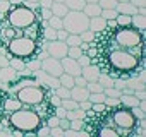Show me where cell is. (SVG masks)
<instances>
[{"mask_svg": "<svg viewBox=\"0 0 146 137\" xmlns=\"http://www.w3.org/2000/svg\"><path fill=\"white\" fill-rule=\"evenodd\" d=\"M143 46H134V48H119V46H112L107 53V62L113 70L119 72L120 77L127 79V76L131 72H137L141 70L139 63L144 60V51Z\"/></svg>", "mask_w": 146, "mask_h": 137, "instance_id": "6da1fadb", "label": "cell"}, {"mask_svg": "<svg viewBox=\"0 0 146 137\" xmlns=\"http://www.w3.org/2000/svg\"><path fill=\"white\" fill-rule=\"evenodd\" d=\"M105 115H107V118L110 120V125L112 127H115L117 130H119V135H131V132H132V128L137 125V118L132 115V111H131V108H125V106H122V105H119V106H115V108H108L107 111H105Z\"/></svg>", "mask_w": 146, "mask_h": 137, "instance_id": "7a4b0ae2", "label": "cell"}, {"mask_svg": "<svg viewBox=\"0 0 146 137\" xmlns=\"http://www.w3.org/2000/svg\"><path fill=\"white\" fill-rule=\"evenodd\" d=\"M9 122H11V127L19 128L23 132H31V130L35 132L43 123V118L31 106H21L19 110L9 115Z\"/></svg>", "mask_w": 146, "mask_h": 137, "instance_id": "3957f363", "label": "cell"}, {"mask_svg": "<svg viewBox=\"0 0 146 137\" xmlns=\"http://www.w3.org/2000/svg\"><path fill=\"white\" fill-rule=\"evenodd\" d=\"M144 45V33L134 29L132 26L127 28H117L112 34V46L119 48H134Z\"/></svg>", "mask_w": 146, "mask_h": 137, "instance_id": "277c9868", "label": "cell"}, {"mask_svg": "<svg viewBox=\"0 0 146 137\" xmlns=\"http://www.w3.org/2000/svg\"><path fill=\"white\" fill-rule=\"evenodd\" d=\"M5 48L12 57H19V58L28 60L38 51V41L31 40L24 34H19V36H14L12 40H9Z\"/></svg>", "mask_w": 146, "mask_h": 137, "instance_id": "5b68a950", "label": "cell"}, {"mask_svg": "<svg viewBox=\"0 0 146 137\" xmlns=\"http://www.w3.org/2000/svg\"><path fill=\"white\" fill-rule=\"evenodd\" d=\"M5 21L12 26V28H16V29H24V28H28V26H31L33 22H36L38 21V17H36V12L35 11H31V9H28L26 5H12L11 7V11L5 14Z\"/></svg>", "mask_w": 146, "mask_h": 137, "instance_id": "8992f818", "label": "cell"}, {"mask_svg": "<svg viewBox=\"0 0 146 137\" xmlns=\"http://www.w3.org/2000/svg\"><path fill=\"white\" fill-rule=\"evenodd\" d=\"M62 22H64V29L69 34H81L83 31L88 29L90 17L83 11H69L62 17Z\"/></svg>", "mask_w": 146, "mask_h": 137, "instance_id": "52a82bcc", "label": "cell"}, {"mask_svg": "<svg viewBox=\"0 0 146 137\" xmlns=\"http://www.w3.org/2000/svg\"><path fill=\"white\" fill-rule=\"evenodd\" d=\"M24 106H35L41 101H45V88L40 84L35 86H24L19 91H16L14 94Z\"/></svg>", "mask_w": 146, "mask_h": 137, "instance_id": "ba28073f", "label": "cell"}, {"mask_svg": "<svg viewBox=\"0 0 146 137\" xmlns=\"http://www.w3.org/2000/svg\"><path fill=\"white\" fill-rule=\"evenodd\" d=\"M33 77H35V79H36V82H38L40 86H43L45 89H55V88H58V86H60L58 77L46 74L45 70H41V68H38V70H33Z\"/></svg>", "mask_w": 146, "mask_h": 137, "instance_id": "9c48e42d", "label": "cell"}, {"mask_svg": "<svg viewBox=\"0 0 146 137\" xmlns=\"http://www.w3.org/2000/svg\"><path fill=\"white\" fill-rule=\"evenodd\" d=\"M21 106H24L14 94H9V93H2V103H0V111L2 113H5L7 117L12 113V111H16V110H19Z\"/></svg>", "mask_w": 146, "mask_h": 137, "instance_id": "30bf717a", "label": "cell"}, {"mask_svg": "<svg viewBox=\"0 0 146 137\" xmlns=\"http://www.w3.org/2000/svg\"><path fill=\"white\" fill-rule=\"evenodd\" d=\"M41 70H45L46 74L55 76V77H58L60 74H64V68H62L60 60L53 58V57H46V58L41 60Z\"/></svg>", "mask_w": 146, "mask_h": 137, "instance_id": "8fae6325", "label": "cell"}, {"mask_svg": "<svg viewBox=\"0 0 146 137\" xmlns=\"http://www.w3.org/2000/svg\"><path fill=\"white\" fill-rule=\"evenodd\" d=\"M67 50H69V46H67L65 41L53 40V41H48V43H46V51H48V55L53 57V58H58V60H60V58L67 57Z\"/></svg>", "mask_w": 146, "mask_h": 137, "instance_id": "7c38bea8", "label": "cell"}, {"mask_svg": "<svg viewBox=\"0 0 146 137\" xmlns=\"http://www.w3.org/2000/svg\"><path fill=\"white\" fill-rule=\"evenodd\" d=\"M60 63H62L64 72H65V74H69V76H72V77L79 76V74H81V70H83L81 65L78 63V60H74V58L64 57V58H60Z\"/></svg>", "mask_w": 146, "mask_h": 137, "instance_id": "4fadbf2b", "label": "cell"}, {"mask_svg": "<svg viewBox=\"0 0 146 137\" xmlns=\"http://www.w3.org/2000/svg\"><path fill=\"white\" fill-rule=\"evenodd\" d=\"M17 77H19L17 70L12 68L11 65L0 68V82H2V84H12L14 81H17Z\"/></svg>", "mask_w": 146, "mask_h": 137, "instance_id": "5bb4252c", "label": "cell"}, {"mask_svg": "<svg viewBox=\"0 0 146 137\" xmlns=\"http://www.w3.org/2000/svg\"><path fill=\"white\" fill-rule=\"evenodd\" d=\"M102 74V68L96 65V63H90L88 67H83V70H81V76L88 81V82H93V81H98Z\"/></svg>", "mask_w": 146, "mask_h": 137, "instance_id": "9a60e30c", "label": "cell"}, {"mask_svg": "<svg viewBox=\"0 0 146 137\" xmlns=\"http://www.w3.org/2000/svg\"><path fill=\"white\" fill-rule=\"evenodd\" d=\"M88 29H91L93 33L96 34H102L103 31H107V21L102 17V16H95V17H90V24H88Z\"/></svg>", "mask_w": 146, "mask_h": 137, "instance_id": "2e32d148", "label": "cell"}, {"mask_svg": "<svg viewBox=\"0 0 146 137\" xmlns=\"http://www.w3.org/2000/svg\"><path fill=\"white\" fill-rule=\"evenodd\" d=\"M88 96H90V91H88L86 86H74V88H70V98L76 99L78 103L88 99Z\"/></svg>", "mask_w": 146, "mask_h": 137, "instance_id": "e0dca14e", "label": "cell"}, {"mask_svg": "<svg viewBox=\"0 0 146 137\" xmlns=\"http://www.w3.org/2000/svg\"><path fill=\"white\" fill-rule=\"evenodd\" d=\"M23 34L24 36H28V38H31V40H40L41 38V24H40V21H36V22H33L31 26H28V28H24L23 29Z\"/></svg>", "mask_w": 146, "mask_h": 137, "instance_id": "ac0fdd59", "label": "cell"}, {"mask_svg": "<svg viewBox=\"0 0 146 137\" xmlns=\"http://www.w3.org/2000/svg\"><path fill=\"white\" fill-rule=\"evenodd\" d=\"M96 135H102V137H119V130L112 125H107V123H102L100 128L95 130Z\"/></svg>", "mask_w": 146, "mask_h": 137, "instance_id": "d6986e66", "label": "cell"}, {"mask_svg": "<svg viewBox=\"0 0 146 137\" xmlns=\"http://www.w3.org/2000/svg\"><path fill=\"white\" fill-rule=\"evenodd\" d=\"M131 26L141 33H144L146 29V16H141V14H132L131 16Z\"/></svg>", "mask_w": 146, "mask_h": 137, "instance_id": "ffe728a7", "label": "cell"}, {"mask_svg": "<svg viewBox=\"0 0 146 137\" xmlns=\"http://www.w3.org/2000/svg\"><path fill=\"white\" fill-rule=\"evenodd\" d=\"M115 11H117L119 14H127V16H132V14H136V12H137V7H134L131 2H120V4H117Z\"/></svg>", "mask_w": 146, "mask_h": 137, "instance_id": "44dd1931", "label": "cell"}, {"mask_svg": "<svg viewBox=\"0 0 146 137\" xmlns=\"http://www.w3.org/2000/svg\"><path fill=\"white\" fill-rule=\"evenodd\" d=\"M50 11H52V14H53V16H57V17H64V16L69 12V9L65 7V4H64V2H53V4H52V7H50Z\"/></svg>", "mask_w": 146, "mask_h": 137, "instance_id": "7402d4cb", "label": "cell"}, {"mask_svg": "<svg viewBox=\"0 0 146 137\" xmlns=\"http://www.w3.org/2000/svg\"><path fill=\"white\" fill-rule=\"evenodd\" d=\"M83 12L88 16V17H95V16H100L102 14V7L98 4H86Z\"/></svg>", "mask_w": 146, "mask_h": 137, "instance_id": "603a6c76", "label": "cell"}, {"mask_svg": "<svg viewBox=\"0 0 146 137\" xmlns=\"http://www.w3.org/2000/svg\"><path fill=\"white\" fill-rule=\"evenodd\" d=\"M90 135H91V132L90 130H84V128H81V130L65 128L64 130V137H90Z\"/></svg>", "mask_w": 146, "mask_h": 137, "instance_id": "cb8c5ba5", "label": "cell"}, {"mask_svg": "<svg viewBox=\"0 0 146 137\" xmlns=\"http://www.w3.org/2000/svg\"><path fill=\"white\" fill-rule=\"evenodd\" d=\"M64 4L69 11H83L86 5L84 0H64Z\"/></svg>", "mask_w": 146, "mask_h": 137, "instance_id": "d4e9b609", "label": "cell"}, {"mask_svg": "<svg viewBox=\"0 0 146 137\" xmlns=\"http://www.w3.org/2000/svg\"><path fill=\"white\" fill-rule=\"evenodd\" d=\"M41 40H45V41H53V40H57V29H53V28H50V26L41 28Z\"/></svg>", "mask_w": 146, "mask_h": 137, "instance_id": "484cf974", "label": "cell"}, {"mask_svg": "<svg viewBox=\"0 0 146 137\" xmlns=\"http://www.w3.org/2000/svg\"><path fill=\"white\" fill-rule=\"evenodd\" d=\"M9 65L12 68H16L17 72H21L23 68H26V60L24 58H19V57H11L9 58Z\"/></svg>", "mask_w": 146, "mask_h": 137, "instance_id": "4316f807", "label": "cell"}, {"mask_svg": "<svg viewBox=\"0 0 146 137\" xmlns=\"http://www.w3.org/2000/svg\"><path fill=\"white\" fill-rule=\"evenodd\" d=\"M58 81H60V86H64V88H74V77L72 76H69V74H60L58 76Z\"/></svg>", "mask_w": 146, "mask_h": 137, "instance_id": "83f0119b", "label": "cell"}, {"mask_svg": "<svg viewBox=\"0 0 146 137\" xmlns=\"http://www.w3.org/2000/svg\"><path fill=\"white\" fill-rule=\"evenodd\" d=\"M115 21H117V26H119V28H127V26H131V16H127V14H119V16L115 17Z\"/></svg>", "mask_w": 146, "mask_h": 137, "instance_id": "f1b7e54d", "label": "cell"}, {"mask_svg": "<svg viewBox=\"0 0 146 137\" xmlns=\"http://www.w3.org/2000/svg\"><path fill=\"white\" fill-rule=\"evenodd\" d=\"M81 36L79 34H69L67 38H65V43H67V46H79L81 45Z\"/></svg>", "mask_w": 146, "mask_h": 137, "instance_id": "f546056e", "label": "cell"}, {"mask_svg": "<svg viewBox=\"0 0 146 137\" xmlns=\"http://www.w3.org/2000/svg\"><path fill=\"white\" fill-rule=\"evenodd\" d=\"M53 93L60 98V99H65V98H70V89L69 88H64V86H58L53 89Z\"/></svg>", "mask_w": 146, "mask_h": 137, "instance_id": "4dcf8cb0", "label": "cell"}, {"mask_svg": "<svg viewBox=\"0 0 146 137\" xmlns=\"http://www.w3.org/2000/svg\"><path fill=\"white\" fill-rule=\"evenodd\" d=\"M58 122H60V118H58L55 113H50V115H48V117H45V120H43V123H45V125H48L50 128H52V127H57V125H58Z\"/></svg>", "mask_w": 146, "mask_h": 137, "instance_id": "1f68e13d", "label": "cell"}, {"mask_svg": "<svg viewBox=\"0 0 146 137\" xmlns=\"http://www.w3.org/2000/svg\"><path fill=\"white\" fill-rule=\"evenodd\" d=\"M26 67L29 68V70H38V68H41V60H38V58H35V57H31V58H28V60H26Z\"/></svg>", "mask_w": 146, "mask_h": 137, "instance_id": "d6a6232c", "label": "cell"}, {"mask_svg": "<svg viewBox=\"0 0 146 137\" xmlns=\"http://www.w3.org/2000/svg\"><path fill=\"white\" fill-rule=\"evenodd\" d=\"M81 55H83V50H81L79 46H69V50H67V57H69V58L78 60Z\"/></svg>", "mask_w": 146, "mask_h": 137, "instance_id": "836d02e7", "label": "cell"}, {"mask_svg": "<svg viewBox=\"0 0 146 137\" xmlns=\"http://www.w3.org/2000/svg\"><path fill=\"white\" fill-rule=\"evenodd\" d=\"M105 21H110V19H115L119 16V12L115 9H102V14H100Z\"/></svg>", "mask_w": 146, "mask_h": 137, "instance_id": "e575fe53", "label": "cell"}, {"mask_svg": "<svg viewBox=\"0 0 146 137\" xmlns=\"http://www.w3.org/2000/svg\"><path fill=\"white\" fill-rule=\"evenodd\" d=\"M48 26L53 28V29H62L64 28V22H62V17H57V16H52L48 19Z\"/></svg>", "mask_w": 146, "mask_h": 137, "instance_id": "d590c367", "label": "cell"}, {"mask_svg": "<svg viewBox=\"0 0 146 137\" xmlns=\"http://www.w3.org/2000/svg\"><path fill=\"white\" fill-rule=\"evenodd\" d=\"M79 36H81V40H83V41H88V43H91V41H95V40L98 38V34H96V33H93L91 29H86V31H83Z\"/></svg>", "mask_w": 146, "mask_h": 137, "instance_id": "8d00e7d4", "label": "cell"}, {"mask_svg": "<svg viewBox=\"0 0 146 137\" xmlns=\"http://www.w3.org/2000/svg\"><path fill=\"white\" fill-rule=\"evenodd\" d=\"M86 88H88V91H90V93H103V89H105V88H103L98 81L88 82V84H86Z\"/></svg>", "mask_w": 146, "mask_h": 137, "instance_id": "74e56055", "label": "cell"}, {"mask_svg": "<svg viewBox=\"0 0 146 137\" xmlns=\"http://www.w3.org/2000/svg\"><path fill=\"white\" fill-rule=\"evenodd\" d=\"M35 135H36V137H48V135H50V127L45 125V123H41V125L35 130Z\"/></svg>", "mask_w": 146, "mask_h": 137, "instance_id": "f35d334b", "label": "cell"}, {"mask_svg": "<svg viewBox=\"0 0 146 137\" xmlns=\"http://www.w3.org/2000/svg\"><path fill=\"white\" fill-rule=\"evenodd\" d=\"M88 99L91 101V105L93 103H103L105 101V93H90Z\"/></svg>", "mask_w": 146, "mask_h": 137, "instance_id": "ab89813d", "label": "cell"}, {"mask_svg": "<svg viewBox=\"0 0 146 137\" xmlns=\"http://www.w3.org/2000/svg\"><path fill=\"white\" fill-rule=\"evenodd\" d=\"M117 4H119L117 0H100V2H98V5L102 9H115Z\"/></svg>", "mask_w": 146, "mask_h": 137, "instance_id": "60d3db41", "label": "cell"}, {"mask_svg": "<svg viewBox=\"0 0 146 137\" xmlns=\"http://www.w3.org/2000/svg\"><path fill=\"white\" fill-rule=\"evenodd\" d=\"M103 93H105V96H110V98H119L122 94V91L117 89V88H105Z\"/></svg>", "mask_w": 146, "mask_h": 137, "instance_id": "b9f144b4", "label": "cell"}, {"mask_svg": "<svg viewBox=\"0 0 146 137\" xmlns=\"http://www.w3.org/2000/svg\"><path fill=\"white\" fill-rule=\"evenodd\" d=\"M105 106L107 108H115V106H119L120 105V101H119V98H110V96H105Z\"/></svg>", "mask_w": 146, "mask_h": 137, "instance_id": "7bdbcfd3", "label": "cell"}, {"mask_svg": "<svg viewBox=\"0 0 146 137\" xmlns=\"http://www.w3.org/2000/svg\"><path fill=\"white\" fill-rule=\"evenodd\" d=\"M91 110H93L96 115H102V113H105L108 108L105 106V103H93V105H91Z\"/></svg>", "mask_w": 146, "mask_h": 137, "instance_id": "ee69618b", "label": "cell"}, {"mask_svg": "<svg viewBox=\"0 0 146 137\" xmlns=\"http://www.w3.org/2000/svg\"><path fill=\"white\" fill-rule=\"evenodd\" d=\"M78 63H79V65H81V68H83V67H88L90 63H93V60H91L86 53H83V55L78 58Z\"/></svg>", "mask_w": 146, "mask_h": 137, "instance_id": "f6af8a7d", "label": "cell"}, {"mask_svg": "<svg viewBox=\"0 0 146 137\" xmlns=\"http://www.w3.org/2000/svg\"><path fill=\"white\" fill-rule=\"evenodd\" d=\"M48 137H64V128H62L60 125L52 127V128H50V135H48Z\"/></svg>", "mask_w": 146, "mask_h": 137, "instance_id": "bcb514c9", "label": "cell"}, {"mask_svg": "<svg viewBox=\"0 0 146 137\" xmlns=\"http://www.w3.org/2000/svg\"><path fill=\"white\" fill-rule=\"evenodd\" d=\"M12 4L9 2V0H0V14H7L11 11Z\"/></svg>", "mask_w": 146, "mask_h": 137, "instance_id": "7dc6e473", "label": "cell"}, {"mask_svg": "<svg viewBox=\"0 0 146 137\" xmlns=\"http://www.w3.org/2000/svg\"><path fill=\"white\" fill-rule=\"evenodd\" d=\"M52 113H55L58 118H65V115H67V110H65L64 106H55V108H52Z\"/></svg>", "mask_w": 146, "mask_h": 137, "instance_id": "c3c4849f", "label": "cell"}, {"mask_svg": "<svg viewBox=\"0 0 146 137\" xmlns=\"http://www.w3.org/2000/svg\"><path fill=\"white\" fill-rule=\"evenodd\" d=\"M131 111H132V115H134L137 120H144V110H141L139 106H134V108H131Z\"/></svg>", "mask_w": 146, "mask_h": 137, "instance_id": "681fc988", "label": "cell"}, {"mask_svg": "<svg viewBox=\"0 0 146 137\" xmlns=\"http://www.w3.org/2000/svg\"><path fill=\"white\" fill-rule=\"evenodd\" d=\"M23 5H26L28 9H31V11H35V12L40 9V4H38V2H28V0H23Z\"/></svg>", "mask_w": 146, "mask_h": 137, "instance_id": "f907efd6", "label": "cell"}, {"mask_svg": "<svg viewBox=\"0 0 146 137\" xmlns=\"http://www.w3.org/2000/svg\"><path fill=\"white\" fill-rule=\"evenodd\" d=\"M67 36H69V33H67L64 28H62V29H57V40H58V41H65Z\"/></svg>", "mask_w": 146, "mask_h": 137, "instance_id": "816d5d0a", "label": "cell"}, {"mask_svg": "<svg viewBox=\"0 0 146 137\" xmlns=\"http://www.w3.org/2000/svg\"><path fill=\"white\" fill-rule=\"evenodd\" d=\"M86 84H88V81H86V79H84L81 74L74 77V86H86Z\"/></svg>", "mask_w": 146, "mask_h": 137, "instance_id": "f5cc1de1", "label": "cell"}, {"mask_svg": "<svg viewBox=\"0 0 146 137\" xmlns=\"http://www.w3.org/2000/svg\"><path fill=\"white\" fill-rule=\"evenodd\" d=\"M119 26H117V21L115 19H110V21H107V31H113V29H117Z\"/></svg>", "mask_w": 146, "mask_h": 137, "instance_id": "db71d44e", "label": "cell"}, {"mask_svg": "<svg viewBox=\"0 0 146 137\" xmlns=\"http://www.w3.org/2000/svg\"><path fill=\"white\" fill-rule=\"evenodd\" d=\"M134 96H136L137 99H146V91H144V89H136V91H134Z\"/></svg>", "mask_w": 146, "mask_h": 137, "instance_id": "11a10c76", "label": "cell"}, {"mask_svg": "<svg viewBox=\"0 0 146 137\" xmlns=\"http://www.w3.org/2000/svg\"><path fill=\"white\" fill-rule=\"evenodd\" d=\"M38 4H40V7H41V9H50L53 2H52V0H40Z\"/></svg>", "mask_w": 146, "mask_h": 137, "instance_id": "9f6ffc18", "label": "cell"}, {"mask_svg": "<svg viewBox=\"0 0 146 137\" xmlns=\"http://www.w3.org/2000/svg\"><path fill=\"white\" fill-rule=\"evenodd\" d=\"M134 7H146V0H129Z\"/></svg>", "mask_w": 146, "mask_h": 137, "instance_id": "6f0895ef", "label": "cell"}, {"mask_svg": "<svg viewBox=\"0 0 146 137\" xmlns=\"http://www.w3.org/2000/svg\"><path fill=\"white\" fill-rule=\"evenodd\" d=\"M58 125L65 130V128H69V118H60V122H58Z\"/></svg>", "mask_w": 146, "mask_h": 137, "instance_id": "680465c9", "label": "cell"}, {"mask_svg": "<svg viewBox=\"0 0 146 137\" xmlns=\"http://www.w3.org/2000/svg\"><path fill=\"white\" fill-rule=\"evenodd\" d=\"M84 2H86V4H98L100 0H84Z\"/></svg>", "mask_w": 146, "mask_h": 137, "instance_id": "91938a15", "label": "cell"}, {"mask_svg": "<svg viewBox=\"0 0 146 137\" xmlns=\"http://www.w3.org/2000/svg\"><path fill=\"white\" fill-rule=\"evenodd\" d=\"M5 51H7V48H4L2 45H0V53H5Z\"/></svg>", "mask_w": 146, "mask_h": 137, "instance_id": "94428289", "label": "cell"}, {"mask_svg": "<svg viewBox=\"0 0 146 137\" xmlns=\"http://www.w3.org/2000/svg\"><path fill=\"white\" fill-rule=\"evenodd\" d=\"M117 2H119V4H120V2H129V0H117Z\"/></svg>", "mask_w": 146, "mask_h": 137, "instance_id": "6125c7cd", "label": "cell"}, {"mask_svg": "<svg viewBox=\"0 0 146 137\" xmlns=\"http://www.w3.org/2000/svg\"><path fill=\"white\" fill-rule=\"evenodd\" d=\"M52 2H64V0H52Z\"/></svg>", "mask_w": 146, "mask_h": 137, "instance_id": "be15d7a7", "label": "cell"}, {"mask_svg": "<svg viewBox=\"0 0 146 137\" xmlns=\"http://www.w3.org/2000/svg\"><path fill=\"white\" fill-rule=\"evenodd\" d=\"M28 2H40V0H28Z\"/></svg>", "mask_w": 146, "mask_h": 137, "instance_id": "e7e4bbea", "label": "cell"}, {"mask_svg": "<svg viewBox=\"0 0 146 137\" xmlns=\"http://www.w3.org/2000/svg\"><path fill=\"white\" fill-rule=\"evenodd\" d=\"M0 91H2V82H0Z\"/></svg>", "mask_w": 146, "mask_h": 137, "instance_id": "03108f58", "label": "cell"}]
</instances>
